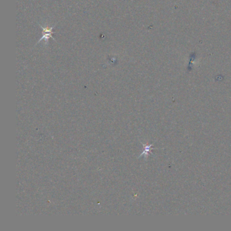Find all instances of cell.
Returning <instances> with one entry per match:
<instances>
[{
	"mask_svg": "<svg viewBox=\"0 0 231 231\" xmlns=\"http://www.w3.org/2000/svg\"><path fill=\"white\" fill-rule=\"evenodd\" d=\"M39 26L42 29V37H41V39H40L39 41L37 42V44L40 43L42 41H44V45L46 46V45H48V44L49 39L50 38H52L53 40L55 41V39H54L52 36V34H53L52 30H53V28H54L55 26H53V27H50V26H49L48 25H45L44 26H42L40 24H39Z\"/></svg>",
	"mask_w": 231,
	"mask_h": 231,
	"instance_id": "cell-1",
	"label": "cell"
}]
</instances>
